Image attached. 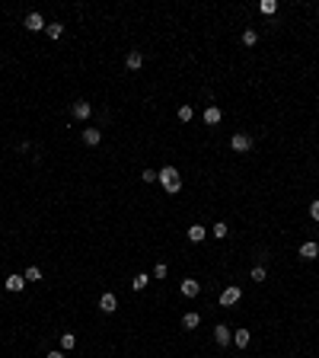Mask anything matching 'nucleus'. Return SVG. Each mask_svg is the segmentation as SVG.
Returning a JSON list of instances; mask_svg holds the SVG:
<instances>
[{"mask_svg": "<svg viewBox=\"0 0 319 358\" xmlns=\"http://www.w3.org/2000/svg\"><path fill=\"white\" fill-rule=\"evenodd\" d=\"M160 186L166 189L169 195L182 192V176H179V170H176V166H163V170H160Z\"/></svg>", "mask_w": 319, "mask_h": 358, "instance_id": "1", "label": "nucleus"}, {"mask_svg": "<svg viewBox=\"0 0 319 358\" xmlns=\"http://www.w3.org/2000/svg\"><path fill=\"white\" fill-rule=\"evenodd\" d=\"M230 147H233L236 154H249V151H252V138L243 134V131H236L233 138H230Z\"/></svg>", "mask_w": 319, "mask_h": 358, "instance_id": "2", "label": "nucleus"}, {"mask_svg": "<svg viewBox=\"0 0 319 358\" xmlns=\"http://www.w3.org/2000/svg\"><path fill=\"white\" fill-rule=\"evenodd\" d=\"M214 342L217 346H230V342H233V329H230L227 323H217L214 326Z\"/></svg>", "mask_w": 319, "mask_h": 358, "instance_id": "3", "label": "nucleus"}, {"mask_svg": "<svg viewBox=\"0 0 319 358\" xmlns=\"http://www.w3.org/2000/svg\"><path fill=\"white\" fill-rule=\"evenodd\" d=\"M243 298V291L236 285H230V288H223V294H220V307H233V304H240Z\"/></svg>", "mask_w": 319, "mask_h": 358, "instance_id": "4", "label": "nucleus"}, {"mask_svg": "<svg viewBox=\"0 0 319 358\" xmlns=\"http://www.w3.org/2000/svg\"><path fill=\"white\" fill-rule=\"evenodd\" d=\"M179 291H182V298H198V294H201V285L195 278H182L179 281Z\"/></svg>", "mask_w": 319, "mask_h": 358, "instance_id": "5", "label": "nucleus"}, {"mask_svg": "<svg viewBox=\"0 0 319 358\" xmlns=\"http://www.w3.org/2000/svg\"><path fill=\"white\" fill-rule=\"evenodd\" d=\"M23 26H26L29 32H42L48 23H45V16H42V13H35V10H32L29 16H26V23H23Z\"/></svg>", "mask_w": 319, "mask_h": 358, "instance_id": "6", "label": "nucleus"}, {"mask_svg": "<svg viewBox=\"0 0 319 358\" xmlns=\"http://www.w3.org/2000/svg\"><path fill=\"white\" fill-rule=\"evenodd\" d=\"M71 112H73V119H80V121H86V119H90V116H93V106H90V103H86V99H77V103H73V106H71Z\"/></svg>", "mask_w": 319, "mask_h": 358, "instance_id": "7", "label": "nucleus"}, {"mask_svg": "<svg viewBox=\"0 0 319 358\" xmlns=\"http://www.w3.org/2000/svg\"><path fill=\"white\" fill-rule=\"evenodd\" d=\"M99 310H103V314H115V310H118V298H115L112 291H106L103 298H99Z\"/></svg>", "mask_w": 319, "mask_h": 358, "instance_id": "8", "label": "nucleus"}, {"mask_svg": "<svg viewBox=\"0 0 319 358\" xmlns=\"http://www.w3.org/2000/svg\"><path fill=\"white\" fill-rule=\"evenodd\" d=\"M125 67L128 71H141V67H144V55H141V51H128L125 55Z\"/></svg>", "mask_w": 319, "mask_h": 358, "instance_id": "9", "label": "nucleus"}, {"mask_svg": "<svg viewBox=\"0 0 319 358\" xmlns=\"http://www.w3.org/2000/svg\"><path fill=\"white\" fill-rule=\"evenodd\" d=\"M201 119H205V125H220L223 112L217 109V106H208V109H205V116H201Z\"/></svg>", "mask_w": 319, "mask_h": 358, "instance_id": "10", "label": "nucleus"}, {"mask_svg": "<svg viewBox=\"0 0 319 358\" xmlns=\"http://www.w3.org/2000/svg\"><path fill=\"white\" fill-rule=\"evenodd\" d=\"M99 141H103V134H99V128H83V144H86V147H96Z\"/></svg>", "mask_w": 319, "mask_h": 358, "instance_id": "11", "label": "nucleus"}, {"mask_svg": "<svg viewBox=\"0 0 319 358\" xmlns=\"http://www.w3.org/2000/svg\"><path fill=\"white\" fill-rule=\"evenodd\" d=\"M205 237H208V227L205 224H192V227H188V240H192V243H201Z\"/></svg>", "mask_w": 319, "mask_h": 358, "instance_id": "12", "label": "nucleus"}, {"mask_svg": "<svg viewBox=\"0 0 319 358\" xmlns=\"http://www.w3.org/2000/svg\"><path fill=\"white\" fill-rule=\"evenodd\" d=\"M249 339H252V333H249V329H236V333H233L236 349H246V346H249Z\"/></svg>", "mask_w": 319, "mask_h": 358, "instance_id": "13", "label": "nucleus"}, {"mask_svg": "<svg viewBox=\"0 0 319 358\" xmlns=\"http://www.w3.org/2000/svg\"><path fill=\"white\" fill-rule=\"evenodd\" d=\"M316 256H319V246H316L313 240H310V243H303V246H300V259H316Z\"/></svg>", "mask_w": 319, "mask_h": 358, "instance_id": "14", "label": "nucleus"}, {"mask_svg": "<svg viewBox=\"0 0 319 358\" xmlns=\"http://www.w3.org/2000/svg\"><path fill=\"white\" fill-rule=\"evenodd\" d=\"M23 288H26L23 275H10V278H6V291H23Z\"/></svg>", "mask_w": 319, "mask_h": 358, "instance_id": "15", "label": "nucleus"}, {"mask_svg": "<svg viewBox=\"0 0 319 358\" xmlns=\"http://www.w3.org/2000/svg\"><path fill=\"white\" fill-rule=\"evenodd\" d=\"M198 323H201V317L195 314V310H188V314L182 317V326H185V329H198Z\"/></svg>", "mask_w": 319, "mask_h": 358, "instance_id": "16", "label": "nucleus"}, {"mask_svg": "<svg viewBox=\"0 0 319 358\" xmlns=\"http://www.w3.org/2000/svg\"><path fill=\"white\" fill-rule=\"evenodd\" d=\"M45 32H48V39L58 42V39L64 36V23H48V26H45Z\"/></svg>", "mask_w": 319, "mask_h": 358, "instance_id": "17", "label": "nucleus"}, {"mask_svg": "<svg viewBox=\"0 0 319 358\" xmlns=\"http://www.w3.org/2000/svg\"><path fill=\"white\" fill-rule=\"evenodd\" d=\"M147 285H150V275H147V272H141V275H134V281H131V288H134V291H144V288Z\"/></svg>", "mask_w": 319, "mask_h": 358, "instance_id": "18", "label": "nucleus"}, {"mask_svg": "<svg viewBox=\"0 0 319 358\" xmlns=\"http://www.w3.org/2000/svg\"><path fill=\"white\" fill-rule=\"evenodd\" d=\"M73 346H77V336H73V333H61V349H64V352H71Z\"/></svg>", "mask_w": 319, "mask_h": 358, "instance_id": "19", "label": "nucleus"}, {"mask_svg": "<svg viewBox=\"0 0 319 358\" xmlns=\"http://www.w3.org/2000/svg\"><path fill=\"white\" fill-rule=\"evenodd\" d=\"M23 278H26V281H42V269H38V266H29V269L23 272Z\"/></svg>", "mask_w": 319, "mask_h": 358, "instance_id": "20", "label": "nucleus"}, {"mask_svg": "<svg viewBox=\"0 0 319 358\" xmlns=\"http://www.w3.org/2000/svg\"><path fill=\"white\" fill-rule=\"evenodd\" d=\"M255 42H259V32H255V29H246V32H243V45H246V48H252Z\"/></svg>", "mask_w": 319, "mask_h": 358, "instance_id": "21", "label": "nucleus"}, {"mask_svg": "<svg viewBox=\"0 0 319 358\" xmlns=\"http://www.w3.org/2000/svg\"><path fill=\"white\" fill-rule=\"evenodd\" d=\"M259 10H262V16H271V13H278V3H275V0H262Z\"/></svg>", "mask_w": 319, "mask_h": 358, "instance_id": "22", "label": "nucleus"}, {"mask_svg": "<svg viewBox=\"0 0 319 358\" xmlns=\"http://www.w3.org/2000/svg\"><path fill=\"white\" fill-rule=\"evenodd\" d=\"M211 234H214V237H217V240H223V237H227V234H230V227H227V224H223V221H217V224L211 227Z\"/></svg>", "mask_w": 319, "mask_h": 358, "instance_id": "23", "label": "nucleus"}, {"mask_svg": "<svg viewBox=\"0 0 319 358\" xmlns=\"http://www.w3.org/2000/svg\"><path fill=\"white\" fill-rule=\"evenodd\" d=\"M192 119H195V109H192V106H179V121H185V125H188Z\"/></svg>", "mask_w": 319, "mask_h": 358, "instance_id": "24", "label": "nucleus"}, {"mask_svg": "<svg viewBox=\"0 0 319 358\" xmlns=\"http://www.w3.org/2000/svg\"><path fill=\"white\" fill-rule=\"evenodd\" d=\"M265 278H268L265 266H255V269H252V281H265Z\"/></svg>", "mask_w": 319, "mask_h": 358, "instance_id": "25", "label": "nucleus"}, {"mask_svg": "<svg viewBox=\"0 0 319 358\" xmlns=\"http://www.w3.org/2000/svg\"><path fill=\"white\" fill-rule=\"evenodd\" d=\"M141 179H144V182H160V173L157 170H144V173H141Z\"/></svg>", "mask_w": 319, "mask_h": 358, "instance_id": "26", "label": "nucleus"}, {"mask_svg": "<svg viewBox=\"0 0 319 358\" xmlns=\"http://www.w3.org/2000/svg\"><path fill=\"white\" fill-rule=\"evenodd\" d=\"M166 275H169V269L163 266V262H157V269H153V278H166Z\"/></svg>", "mask_w": 319, "mask_h": 358, "instance_id": "27", "label": "nucleus"}, {"mask_svg": "<svg viewBox=\"0 0 319 358\" xmlns=\"http://www.w3.org/2000/svg\"><path fill=\"white\" fill-rule=\"evenodd\" d=\"M310 218L319 221V201H313V205H310Z\"/></svg>", "mask_w": 319, "mask_h": 358, "instance_id": "28", "label": "nucleus"}, {"mask_svg": "<svg viewBox=\"0 0 319 358\" xmlns=\"http://www.w3.org/2000/svg\"><path fill=\"white\" fill-rule=\"evenodd\" d=\"M48 358H64V352H58V349H54V352H48Z\"/></svg>", "mask_w": 319, "mask_h": 358, "instance_id": "29", "label": "nucleus"}]
</instances>
